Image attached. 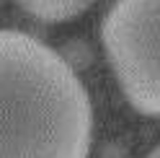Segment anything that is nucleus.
<instances>
[{
	"label": "nucleus",
	"mask_w": 160,
	"mask_h": 158,
	"mask_svg": "<svg viewBox=\"0 0 160 158\" xmlns=\"http://www.w3.org/2000/svg\"><path fill=\"white\" fill-rule=\"evenodd\" d=\"M93 104L47 42L0 29V158H88Z\"/></svg>",
	"instance_id": "obj_1"
},
{
	"label": "nucleus",
	"mask_w": 160,
	"mask_h": 158,
	"mask_svg": "<svg viewBox=\"0 0 160 158\" xmlns=\"http://www.w3.org/2000/svg\"><path fill=\"white\" fill-rule=\"evenodd\" d=\"M160 0H114L101 42L127 101L145 117L160 112Z\"/></svg>",
	"instance_id": "obj_2"
},
{
	"label": "nucleus",
	"mask_w": 160,
	"mask_h": 158,
	"mask_svg": "<svg viewBox=\"0 0 160 158\" xmlns=\"http://www.w3.org/2000/svg\"><path fill=\"white\" fill-rule=\"evenodd\" d=\"M28 16L47 24H62L85 11L93 0H16Z\"/></svg>",
	"instance_id": "obj_3"
},
{
	"label": "nucleus",
	"mask_w": 160,
	"mask_h": 158,
	"mask_svg": "<svg viewBox=\"0 0 160 158\" xmlns=\"http://www.w3.org/2000/svg\"><path fill=\"white\" fill-rule=\"evenodd\" d=\"M57 55L67 62V67H70L75 75L96 62V49H93V44L88 42V39H83V36L67 39V42L62 44V49H57Z\"/></svg>",
	"instance_id": "obj_4"
},
{
	"label": "nucleus",
	"mask_w": 160,
	"mask_h": 158,
	"mask_svg": "<svg viewBox=\"0 0 160 158\" xmlns=\"http://www.w3.org/2000/svg\"><path fill=\"white\" fill-rule=\"evenodd\" d=\"M119 143H111V148H103V158H122L124 155V148H116Z\"/></svg>",
	"instance_id": "obj_5"
},
{
	"label": "nucleus",
	"mask_w": 160,
	"mask_h": 158,
	"mask_svg": "<svg viewBox=\"0 0 160 158\" xmlns=\"http://www.w3.org/2000/svg\"><path fill=\"white\" fill-rule=\"evenodd\" d=\"M145 158H160V150H158V148H152V150H150Z\"/></svg>",
	"instance_id": "obj_6"
},
{
	"label": "nucleus",
	"mask_w": 160,
	"mask_h": 158,
	"mask_svg": "<svg viewBox=\"0 0 160 158\" xmlns=\"http://www.w3.org/2000/svg\"><path fill=\"white\" fill-rule=\"evenodd\" d=\"M3 3H5V0H0V8H3Z\"/></svg>",
	"instance_id": "obj_7"
}]
</instances>
